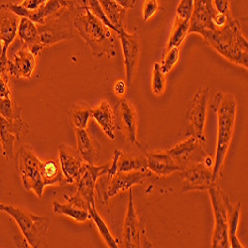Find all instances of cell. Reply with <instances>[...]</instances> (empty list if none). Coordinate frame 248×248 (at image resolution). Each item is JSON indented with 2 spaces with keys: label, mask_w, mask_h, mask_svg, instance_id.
<instances>
[{
  "label": "cell",
  "mask_w": 248,
  "mask_h": 248,
  "mask_svg": "<svg viewBox=\"0 0 248 248\" xmlns=\"http://www.w3.org/2000/svg\"><path fill=\"white\" fill-rule=\"evenodd\" d=\"M212 108L217 115V153L213 166V182L221 176L225 156L234 133L235 116H236V100L232 93L219 92L216 94Z\"/></svg>",
  "instance_id": "6da1fadb"
},
{
  "label": "cell",
  "mask_w": 248,
  "mask_h": 248,
  "mask_svg": "<svg viewBox=\"0 0 248 248\" xmlns=\"http://www.w3.org/2000/svg\"><path fill=\"white\" fill-rule=\"evenodd\" d=\"M73 24L90 46L94 57L101 58L106 55L108 59L116 57L115 32L103 24L89 8L76 14Z\"/></svg>",
  "instance_id": "7a4b0ae2"
},
{
  "label": "cell",
  "mask_w": 248,
  "mask_h": 248,
  "mask_svg": "<svg viewBox=\"0 0 248 248\" xmlns=\"http://www.w3.org/2000/svg\"><path fill=\"white\" fill-rule=\"evenodd\" d=\"M1 211L7 213L16 221L30 247H47V235L50 226V218L36 216L18 206L3 204Z\"/></svg>",
  "instance_id": "3957f363"
},
{
  "label": "cell",
  "mask_w": 248,
  "mask_h": 248,
  "mask_svg": "<svg viewBox=\"0 0 248 248\" xmlns=\"http://www.w3.org/2000/svg\"><path fill=\"white\" fill-rule=\"evenodd\" d=\"M15 167L21 177L26 191H33L38 198H42L45 186L40 175V159L34 153L33 148L27 144L20 146L14 154Z\"/></svg>",
  "instance_id": "277c9868"
},
{
  "label": "cell",
  "mask_w": 248,
  "mask_h": 248,
  "mask_svg": "<svg viewBox=\"0 0 248 248\" xmlns=\"http://www.w3.org/2000/svg\"><path fill=\"white\" fill-rule=\"evenodd\" d=\"M152 177L149 169L131 171V172H117L111 178L103 180L100 177L96 184V191L101 200V203L107 204L108 201L121 192H126L131 189L132 186L140 184L144 180Z\"/></svg>",
  "instance_id": "5b68a950"
},
{
  "label": "cell",
  "mask_w": 248,
  "mask_h": 248,
  "mask_svg": "<svg viewBox=\"0 0 248 248\" xmlns=\"http://www.w3.org/2000/svg\"><path fill=\"white\" fill-rule=\"evenodd\" d=\"M76 13L66 9L59 16L49 20L44 24H36L38 29L37 44L42 46L43 49L61 41L71 40L75 37L74 35V24L72 15Z\"/></svg>",
  "instance_id": "8992f818"
},
{
  "label": "cell",
  "mask_w": 248,
  "mask_h": 248,
  "mask_svg": "<svg viewBox=\"0 0 248 248\" xmlns=\"http://www.w3.org/2000/svg\"><path fill=\"white\" fill-rule=\"evenodd\" d=\"M109 168L110 163L102 165V166L88 164L86 171L78 182V192L74 196L66 195V201L85 209H88L89 205H95L94 192L97 181L100 177H105L108 174Z\"/></svg>",
  "instance_id": "52a82bcc"
},
{
  "label": "cell",
  "mask_w": 248,
  "mask_h": 248,
  "mask_svg": "<svg viewBox=\"0 0 248 248\" xmlns=\"http://www.w3.org/2000/svg\"><path fill=\"white\" fill-rule=\"evenodd\" d=\"M216 218V225L212 238V247L214 248H229L231 247L227 232V217L225 202L229 198L221 190L219 186L214 183L208 189Z\"/></svg>",
  "instance_id": "ba28073f"
},
{
  "label": "cell",
  "mask_w": 248,
  "mask_h": 248,
  "mask_svg": "<svg viewBox=\"0 0 248 248\" xmlns=\"http://www.w3.org/2000/svg\"><path fill=\"white\" fill-rule=\"evenodd\" d=\"M210 95V88L202 87L191 99L188 107V128L186 136H194L205 143L204 127L206 120V110Z\"/></svg>",
  "instance_id": "9c48e42d"
},
{
  "label": "cell",
  "mask_w": 248,
  "mask_h": 248,
  "mask_svg": "<svg viewBox=\"0 0 248 248\" xmlns=\"http://www.w3.org/2000/svg\"><path fill=\"white\" fill-rule=\"evenodd\" d=\"M214 162L210 156L202 162L189 165L183 169L181 178L183 193L192 191H205L214 184L213 182Z\"/></svg>",
  "instance_id": "30bf717a"
},
{
  "label": "cell",
  "mask_w": 248,
  "mask_h": 248,
  "mask_svg": "<svg viewBox=\"0 0 248 248\" xmlns=\"http://www.w3.org/2000/svg\"><path fill=\"white\" fill-rule=\"evenodd\" d=\"M129 200L127 204V212L123 223L122 238L124 246L127 248H138V247H153L148 242L145 234V225L142 219H140L136 214L133 193L129 190Z\"/></svg>",
  "instance_id": "8fae6325"
},
{
  "label": "cell",
  "mask_w": 248,
  "mask_h": 248,
  "mask_svg": "<svg viewBox=\"0 0 248 248\" xmlns=\"http://www.w3.org/2000/svg\"><path fill=\"white\" fill-rule=\"evenodd\" d=\"M167 152L183 169L191 164L202 162L209 156L205 149V143L194 136H187Z\"/></svg>",
  "instance_id": "7c38bea8"
},
{
  "label": "cell",
  "mask_w": 248,
  "mask_h": 248,
  "mask_svg": "<svg viewBox=\"0 0 248 248\" xmlns=\"http://www.w3.org/2000/svg\"><path fill=\"white\" fill-rule=\"evenodd\" d=\"M113 110L115 115V128H118L132 145L143 149V144L137 140V112L130 101L125 98L120 99Z\"/></svg>",
  "instance_id": "4fadbf2b"
},
{
  "label": "cell",
  "mask_w": 248,
  "mask_h": 248,
  "mask_svg": "<svg viewBox=\"0 0 248 248\" xmlns=\"http://www.w3.org/2000/svg\"><path fill=\"white\" fill-rule=\"evenodd\" d=\"M59 162L65 181L68 184L78 183L88 165L77 149L64 143L59 146Z\"/></svg>",
  "instance_id": "5bb4252c"
},
{
  "label": "cell",
  "mask_w": 248,
  "mask_h": 248,
  "mask_svg": "<svg viewBox=\"0 0 248 248\" xmlns=\"http://www.w3.org/2000/svg\"><path fill=\"white\" fill-rule=\"evenodd\" d=\"M117 36L120 39L124 66H125L126 85L128 88H130L135 76L140 55V43L138 34H129L125 30H122L117 34Z\"/></svg>",
  "instance_id": "9a60e30c"
},
{
  "label": "cell",
  "mask_w": 248,
  "mask_h": 248,
  "mask_svg": "<svg viewBox=\"0 0 248 248\" xmlns=\"http://www.w3.org/2000/svg\"><path fill=\"white\" fill-rule=\"evenodd\" d=\"M7 6L18 16L26 17L32 20L36 24H44L45 22L59 16L61 13H63L66 10V8L61 6L58 0H47L45 4H43L36 10H27L20 4L14 3H8Z\"/></svg>",
  "instance_id": "2e32d148"
},
{
  "label": "cell",
  "mask_w": 248,
  "mask_h": 248,
  "mask_svg": "<svg viewBox=\"0 0 248 248\" xmlns=\"http://www.w3.org/2000/svg\"><path fill=\"white\" fill-rule=\"evenodd\" d=\"M24 128L29 129V125L23 119L10 122L0 115V141L3 154L8 162H12L14 159V143L16 140L20 142V134Z\"/></svg>",
  "instance_id": "e0dca14e"
},
{
  "label": "cell",
  "mask_w": 248,
  "mask_h": 248,
  "mask_svg": "<svg viewBox=\"0 0 248 248\" xmlns=\"http://www.w3.org/2000/svg\"><path fill=\"white\" fill-rule=\"evenodd\" d=\"M36 67V56L26 47L18 50L7 61V72L16 78H30Z\"/></svg>",
  "instance_id": "ac0fdd59"
},
{
  "label": "cell",
  "mask_w": 248,
  "mask_h": 248,
  "mask_svg": "<svg viewBox=\"0 0 248 248\" xmlns=\"http://www.w3.org/2000/svg\"><path fill=\"white\" fill-rule=\"evenodd\" d=\"M147 167L152 174L159 177H168L176 172L183 171V168L176 163L167 151L146 153Z\"/></svg>",
  "instance_id": "d6986e66"
},
{
  "label": "cell",
  "mask_w": 248,
  "mask_h": 248,
  "mask_svg": "<svg viewBox=\"0 0 248 248\" xmlns=\"http://www.w3.org/2000/svg\"><path fill=\"white\" fill-rule=\"evenodd\" d=\"M78 151L80 157L88 164L95 165L100 158V145L98 141L87 130L76 128Z\"/></svg>",
  "instance_id": "ffe728a7"
},
{
  "label": "cell",
  "mask_w": 248,
  "mask_h": 248,
  "mask_svg": "<svg viewBox=\"0 0 248 248\" xmlns=\"http://www.w3.org/2000/svg\"><path fill=\"white\" fill-rule=\"evenodd\" d=\"M19 22L20 16L10 10L7 4L0 5V40L3 42L6 52L17 36Z\"/></svg>",
  "instance_id": "44dd1931"
},
{
  "label": "cell",
  "mask_w": 248,
  "mask_h": 248,
  "mask_svg": "<svg viewBox=\"0 0 248 248\" xmlns=\"http://www.w3.org/2000/svg\"><path fill=\"white\" fill-rule=\"evenodd\" d=\"M91 116L98 123V125L110 139H114L115 129V115L114 110L107 100H102L99 105L92 108Z\"/></svg>",
  "instance_id": "7402d4cb"
},
{
  "label": "cell",
  "mask_w": 248,
  "mask_h": 248,
  "mask_svg": "<svg viewBox=\"0 0 248 248\" xmlns=\"http://www.w3.org/2000/svg\"><path fill=\"white\" fill-rule=\"evenodd\" d=\"M226 205V217H227V232H229V240L231 247L233 248H244L237 236V230L240 219L241 203L238 202L232 205L230 199L227 198L225 202Z\"/></svg>",
  "instance_id": "603a6c76"
},
{
  "label": "cell",
  "mask_w": 248,
  "mask_h": 248,
  "mask_svg": "<svg viewBox=\"0 0 248 248\" xmlns=\"http://www.w3.org/2000/svg\"><path fill=\"white\" fill-rule=\"evenodd\" d=\"M98 2L106 16L115 28L116 34L122 30H125L124 26H125L128 14L127 9L122 8L114 0H98Z\"/></svg>",
  "instance_id": "cb8c5ba5"
},
{
  "label": "cell",
  "mask_w": 248,
  "mask_h": 248,
  "mask_svg": "<svg viewBox=\"0 0 248 248\" xmlns=\"http://www.w3.org/2000/svg\"><path fill=\"white\" fill-rule=\"evenodd\" d=\"M53 210L55 214L69 217L77 222H87L92 219L88 209L81 208V206L77 205L71 202H67V203H60L58 202H54Z\"/></svg>",
  "instance_id": "d4e9b609"
},
{
  "label": "cell",
  "mask_w": 248,
  "mask_h": 248,
  "mask_svg": "<svg viewBox=\"0 0 248 248\" xmlns=\"http://www.w3.org/2000/svg\"><path fill=\"white\" fill-rule=\"evenodd\" d=\"M40 175L45 187L52 185H58L64 181V175L59 164L55 160H48L41 163Z\"/></svg>",
  "instance_id": "484cf974"
},
{
  "label": "cell",
  "mask_w": 248,
  "mask_h": 248,
  "mask_svg": "<svg viewBox=\"0 0 248 248\" xmlns=\"http://www.w3.org/2000/svg\"><path fill=\"white\" fill-rule=\"evenodd\" d=\"M91 107L86 102H77L69 111V118L72 126L79 129H87L91 117Z\"/></svg>",
  "instance_id": "4316f807"
},
{
  "label": "cell",
  "mask_w": 248,
  "mask_h": 248,
  "mask_svg": "<svg viewBox=\"0 0 248 248\" xmlns=\"http://www.w3.org/2000/svg\"><path fill=\"white\" fill-rule=\"evenodd\" d=\"M148 169L147 159L143 156H135L121 152L117 163V172H131Z\"/></svg>",
  "instance_id": "83f0119b"
},
{
  "label": "cell",
  "mask_w": 248,
  "mask_h": 248,
  "mask_svg": "<svg viewBox=\"0 0 248 248\" xmlns=\"http://www.w3.org/2000/svg\"><path fill=\"white\" fill-rule=\"evenodd\" d=\"M17 35L24 46L29 47L37 43L38 29L36 23L26 17H20Z\"/></svg>",
  "instance_id": "f1b7e54d"
},
{
  "label": "cell",
  "mask_w": 248,
  "mask_h": 248,
  "mask_svg": "<svg viewBox=\"0 0 248 248\" xmlns=\"http://www.w3.org/2000/svg\"><path fill=\"white\" fill-rule=\"evenodd\" d=\"M189 28H190V19H182L176 16L166 48H172V47L180 48L183 41L189 34Z\"/></svg>",
  "instance_id": "f546056e"
},
{
  "label": "cell",
  "mask_w": 248,
  "mask_h": 248,
  "mask_svg": "<svg viewBox=\"0 0 248 248\" xmlns=\"http://www.w3.org/2000/svg\"><path fill=\"white\" fill-rule=\"evenodd\" d=\"M88 210H89V213L92 217V219H93L94 223L97 226V230H98L101 237L103 238V240L106 241V243L108 245V247H111V248L119 247L118 243H117V240L111 234V232L108 229V226L107 225L105 220H103L101 218V217L99 216V214H98V212L95 208V205H89Z\"/></svg>",
  "instance_id": "4dcf8cb0"
},
{
  "label": "cell",
  "mask_w": 248,
  "mask_h": 248,
  "mask_svg": "<svg viewBox=\"0 0 248 248\" xmlns=\"http://www.w3.org/2000/svg\"><path fill=\"white\" fill-rule=\"evenodd\" d=\"M22 108L19 107L12 96L0 98V115L10 122L22 120Z\"/></svg>",
  "instance_id": "1f68e13d"
},
{
  "label": "cell",
  "mask_w": 248,
  "mask_h": 248,
  "mask_svg": "<svg viewBox=\"0 0 248 248\" xmlns=\"http://www.w3.org/2000/svg\"><path fill=\"white\" fill-rule=\"evenodd\" d=\"M180 58V48L179 47H172L165 49L162 62L160 63V67L162 72L167 75L169 74L174 67L177 65Z\"/></svg>",
  "instance_id": "d6a6232c"
},
{
  "label": "cell",
  "mask_w": 248,
  "mask_h": 248,
  "mask_svg": "<svg viewBox=\"0 0 248 248\" xmlns=\"http://www.w3.org/2000/svg\"><path fill=\"white\" fill-rule=\"evenodd\" d=\"M165 89H166V78H165V74L162 72L160 64L155 63L152 69V93L155 95L160 96L164 93Z\"/></svg>",
  "instance_id": "836d02e7"
},
{
  "label": "cell",
  "mask_w": 248,
  "mask_h": 248,
  "mask_svg": "<svg viewBox=\"0 0 248 248\" xmlns=\"http://www.w3.org/2000/svg\"><path fill=\"white\" fill-rule=\"evenodd\" d=\"M88 8H89V10H90L94 16H96V17L100 20V21H101L103 24L107 25L108 28H110L111 30H113V31L116 33L115 28H114L113 25L110 23V21L108 19V17L106 16L105 12H103V10H102V8H101L99 2H98V0H88Z\"/></svg>",
  "instance_id": "e575fe53"
},
{
  "label": "cell",
  "mask_w": 248,
  "mask_h": 248,
  "mask_svg": "<svg viewBox=\"0 0 248 248\" xmlns=\"http://www.w3.org/2000/svg\"><path fill=\"white\" fill-rule=\"evenodd\" d=\"M63 8L69 9L76 14L88 8V0H58Z\"/></svg>",
  "instance_id": "d590c367"
},
{
  "label": "cell",
  "mask_w": 248,
  "mask_h": 248,
  "mask_svg": "<svg viewBox=\"0 0 248 248\" xmlns=\"http://www.w3.org/2000/svg\"><path fill=\"white\" fill-rule=\"evenodd\" d=\"M193 9L194 0H181L176 9V16L182 19H191Z\"/></svg>",
  "instance_id": "8d00e7d4"
},
{
  "label": "cell",
  "mask_w": 248,
  "mask_h": 248,
  "mask_svg": "<svg viewBox=\"0 0 248 248\" xmlns=\"http://www.w3.org/2000/svg\"><path fill=\"white\" fill-rule=\"evenodd\" d=\"M158 0H145L143 3V21L147 22L158 11Z\"/></svg>",
  "instance_id": "74e56055"
},
{
  "label": "cell",
  "mask_w": 248,
  "mask_h": 248,
  "mask_svg": "<svg viewBox=\"0 0 248 248\" xmlns=\"http://www.w3.org/2000/svg\"><path fill=\"white\" fill-rule=\"evenodd\" d=\"M10 96H12V94L8 80V73H5L2 76H0V98Z\"/></svg>",
  "instance_id": "f35d334b"
},
{
  "label": "cell",
  "mask_w": 248,
  "mask_h": 248,
  "mask_svg": "<svg viewBox=\"0 0 248 248\" xmlns=\"http://www.w3.org/2000/svg\"><path fill=\"white\" fill-rule=\"evenodd\" d=\"M47 2V0H23L22 3H20L22 7L27 10H36Z\"/></svg>",
  "instance_id": "ab89813d"
},
{
  "label": "cell",
  "mask_w": 248,
  "mask_h": 248,
  "mask_svg": "<svg viewBox=\"0 0 248 248\" xmlns=\"http://www.w3.org/2000/svg\"><path fill=\"white\" fill-rule=\"evenodd\" d=\"M126 89H127L126 82L124 81V80H122V79H118V80L115 82L114 87H113L114 93H115L117 96H123L124 94H125Z\"/></svg>",
  "instance_id": "60d3db41"
},
{
  "label": "cell",
  "mask_w": 248,
  "mask_h": 248,
  "mask_svg": "<svg viewBox=\"0 0 248 248\" xmlns=\"http://www.w3.org/2000/svg\"><path fill=\"white\" fill-rule=\"evenodd\" d=\"M114 1L119 4L124 9H131L136 3V0H114Z\"/></svg>",
  "instance_id": "b9f144b4"
},
{
  "label": "cell",
  "mask_w": 248,
  "mask_h": 248,
  "mask_svg": "<svg viewBox=\"0 0 248 248\" xmlns=\"http://www.w3.org/2000/svg\"><path fill=\"white\" fill-rule=\"evenodd\" d=\"M1 205H2V203H0V211H1Z\"/></svg>",
  "instance_id": "7bdbcfd3"
}]
</instances>
